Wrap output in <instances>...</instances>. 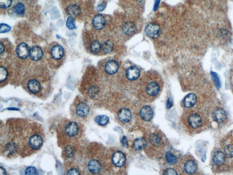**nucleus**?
<instances>
[{"label":"nucleus","instance_id":"1","mask_svg":"<svg viewBox=\"0 0 233 175\" xmlns=\"http://www.w3.org/2000/svg\"><path fill=\"white\" fill-rule=\"evenodd\" d=\"M145 32L148 36L152 38H156L160 36V28L158 25L154 23L148 24L146 27Z\"/></svg>","mask_w":233,"mask_h":175},{"label":"nucleus","instance_id":"2","mask_svg":"<svg viewBox=\"0 0 233 175\" xmlns=\"http://www.w3.org/2000/svg\"><path fill=\"white\" fill-rule=\"evenodd\" d=\"M43 138L39 134H34L30 137L29 141V146L34 151L39 150L43 144Z\"/></svg>","mask_w":233,"mask_h":175},{"label":"nucleus","instance_id":"3","mask_svg":"<svg viewBox=\"0 0 233 175\" xmlns=\"http://www.w3.org/2000/svg\"><path fill=\"white\" fill-rule=\"evenodd\" d=\"M90 108L89 105L85 102H81L77 103L75 108L76 116L81 118H84L89 115Z\"/></svg>","mask_w":233,"mask_h":175},{"label":"nucleus","instance_id":"4","mask_svg":"<svg viewBox=\"0 0 233 175\" xmlns=\"http://www.w3.org/2000/svg\"><path fill=\"white\" fill-rule=\"evenodd\" d=\"M16 52L20 59H26L30 56V48L27 44L21 43L17 47Z\"/></svg>","mask_w":233,"mask_h":175},{"label":"nucleus","instance_id":"5","mask_svg":"<svg viewBox=\"0 0 233 175\" xmlns=\"http://www.w3.org/2000/svg\"><path fill=\"white\" fill-rule=\"evenodd\" d=\"M79 125L75 121H71L67 124L65 132L69 137H75L79 133Z\"/></svg>","mask_w":233,"mask_h":175},{"label":"nucleus","instance_id":"6","mask_svg":"<svg viewBox=\"0 0 233 175\" xmlns=\"http://www.w3.org/2000/svg\"><path fill=\"white\" fill-rule=\"evenodd\" d=\"M105 18L101 14H97L94 16L92 21V25L96 30H99L103 29L105 26Z\"/></svg>","mask_w":233,"mask_h":175},{"label":"nucleus","instance_id":"7","mask_svg":"<svg viewBox=\"0 0 233 175\" xmlns=\"http://www.w3.org/2000/svg\"><path fill=\"white\" fill-rule=\"evenodd\" d=\"M212 118L217 123H223L226 119V113L222 108H218L214 110L212 114Z\"/></svg>","mask_w":233,"mask_h":175},{"label":"nucleus","instance_id":"8","mask_svg":"<svg viewBox=\"0 0 233 175\" xmlns=\"http://www.w3.org/2000/svg\"><path fill=\"white\" fill-rule=\"evenodd\" d=\"M112 161L115 166L121 167L123 166L126 161V157L123 153L116 151L113 155Z\"/></svg>","mask_w":233,"mask_h":175},{"label":"nucleus","instance_id":"9","mask_svg":"<svg viewBox=\"0 0 233 175\" xmlns=\"http://www.w3.org/2000/svg\"><path fill=\"white\" fill-rule=\"evenodd\" d=\"M119 69V64L115 60H110L107 62L105 67V70L107 73L113 75L118 72Z\"/></svg>","mask_w":233,"mask_h":175},{"label":"nucleus","instance_id":"10","mask_svg":"<svg viewBox=\"0 0 233 175\" xmlns=\"http://www.w3.org/2000/svg\"><path fill=\"white\" fill-rule=\"evenodd\" d=\"M188 121L189 125L194 129L198 128L202 124L201 118L197 113L191 114L188 117Z\"/></svg>","mask_w":233,"mask_h":175},{"label":"nucleus","instance_id":"11","mask_svg":"<svg viewBox=\"0 0 233 175\" xmlns=\"http://www.w3.org/2000/svg\"><path fill=\"white\" fill-rule=\"evenodd\" d=\"M27 87L29 91L35 94L39 93L42 88L40 82L35 79H31L28 82Z\"/></svg>","mask_w":233,"mask_h":175},{"label":"nucleus","instance_id":"12","mask_svg":"<svg viewBox=\"0 0 233 175\" xmlns=\"http://www.w3.org/2000/svg\"><path fill=\"white\" fill-rule=\"evenodd\" d=\"M43 56L42 49L38 46H34L30 50V57L34 61L40 60Z\"/></svg>","mask_w":233,"mask_h":175},{"label":"nucleus","instance_id":"13","mask_svg":"<svg viewBox=\"0 0 233 175\" xmlns=\"http://www.w3.org/2000/svg\"><path fill=\"white\" fill-rule=\"evenodd\" d=\"M64 48L61 45H56L51 50V56L54 59L59 60L62 59L64 56Z\"/></svg>","mask_w":233,"mask_h":175},{"label":"nucleus","instance_id":"14","mask_svg":"<svg viewBox=\"0 0 233 175\" xmlns=\"http://www.w3.org/2000/svg\"><path fill=\"white\" fill-rule=\"evenodd\" d=\"M119 119L123 123H127L131 119L132 113L129 109H121L118 113Z\"/></svg>","mask_w":233,"mask_h":175},{"label":"nucleus","instance_id":"15","mask_svg":"<svg viewBox=\"0 0 233 175\" xmlns=\"http://www.w3.org/2000/svg\"><path fill=\"white\" fill-rule=\"evenodd\" d=\"M153 111L152 108L149 106H144L140 111V116L144 120L149 121L153 117Z\"/></svg>","mask_w":233,"mask_h":175},{"label":"nucleus","instance_id":"16","mask_svg":"<svg viewBox=\"0 0 233 175\" xmlns=\"http://www.w3.org/2000/svg\"><path fill=\"white\" fill-rule=\"evenodd\" d=\"M140 74V72L139 69L134 66L129 68L126 72L127 77L130 80H136L139 78Z\"/></svg>","mask_w":233,"mask_h":175},{"label":"nucleus","instance_id":"17","mask_svg":"<svg viewBox=\"0 0 233 175\" xmlns=\"http://www.w3.org/2000/svg\"><path fill=\"white\" fill-rule=\"evenodd\" d=\"M197 100V97L195 94H189L184 99V104L187 108H191L196 104Z\"/></svg>","mask_w":233,"mask_h":175},{"label":"nucleus","instance_id":"18","mask_svg":"<svg viewBox=\"0 0 233 175\" xmlns=\"http://www.w3.org/2000/svg\"><path fill=\"white\" fill-rule=\"evenodd\" d=\"M88 169L91 173L93 174H98L101 171V164L98 161L92 160L89 162Z\"/></svg>","mask_w":233,"mask_h":175},{"label":"nucleus","instance_id":"19","mask_svg":"<svg viewBox=\"0 0 233 175\" xmlns=\"http://www.w3.org/2000/svg\"><path fill=\"white\" fill-rule=\"evenodd\" d=\"M225 154L221 151H217L213 156L212 161L214 164L220 166L225 162Z\"/></svg>","mask_w":233,"mask_h":175},{"label":"nucleus","instance_id":"20","mask_svg":"<svg viewBox=\"0 0 233 175\" xmlns=\"http://www.w3.org/2000/svg\"><path fill=\"white\" fill-rule=\"evenodd\" d=\"M184 168L188 174H194L197 171V165L194 161L190 160L185 163Z\"/></svg>","mask_w":233,"mask_h":175},{"label":"nucleus","instance_id":"21","mask_svg":"<svg viewBox=\"0 0 233 175\" xmlns=\"http://www.w3.org/2000/svg\"><path fill=\"white\" fill-rule=\"evenodd\" d=\"M136 30V27L132 22L126 23L123 28V33L128 36L132 35L135 33Z\"/></svg>","mask_w":233,"mask_h":175},{"label":"nucleus","instance_id":"22","mask_svg":"<svg viewBox=\"0 0 233 175\" xmlns=\"http://www.w3.org/2000/svg\"><path fill=\"white\" fill-rule=\"evenodd\" d=\"M147 92L151 96L157 95L160 91V87L157 83L152 82L148 85Z\"/></svg>","mask_w":233,"mask_h":175},{"label":"nucleus","instance_id":"23","mask_svg":"<svg viewBox=\"0 0 233 175\" xmlns=\"http://www.w3.org/2000/svg\"><path fill=\"white\" fill-rule=\"evenodd\" d=\"M81 9L80 7L76 4L69 5L67 8V13L72 17H76L80 14Z\"/></svg>","mask_w":233,"mask_h":175},{"label":"nucleus","instance_id":"24","mask_svg":"<svg viewBox=\"0 0 233 175\" xmlns=\"http://www.w3.org/2000/svg\"><path fill=\"white\" fill-rule=\"evenodd\" d=\"M146 141L143 138H137L133 143L134 149L138 151L144 150L146 146Z\"/></svg>","mask_w":233,"mask_h":175},{"label":"nucleus","instance_id":"25","mask_svg":"<svg viewBox=\"0 0 233 175\" xmlns=\"http://www.w3.org/2000/svg\"><path fill=\"white\" fill-rule=\"evenodd\" d=\"M114 45L111 41H107L102 45L103 51L106 53H110L113 50Z\"/></svg>","mask_w":233,"mask_h":175},{"label":"nucleus","instance_id":"26","mask_svg":"<svg viewBox=\"0 0 233 175\" xmlns=\"http://www.w3.org/2000/svg\"><path fill=\"white\" fill-rule=\"evenodd\" d=\"M14 12L19 15H22L24 13L25 11V8L24 5L23 3L19 2L17 3L13 8Z\"/></svg>","mask_w":233,"mask_h":175},{"label":"nucleus","instance_id":"27","mask_svg":"<svg viewBox=\"0 0 233 175\" xmlns=\"http://www.w3.org/2000/svg\"><path fill=\"white\" fill-rule=\"evenodd\" d=\"M95 120V121L98 125L103 126H105L108 123V121H109V118L107 116L102 115V116H96Z\"/></svg>","mask_w":233,"mask_h":175},{"label":"nucleus","instance_id":"28","mask_svg":"<svg viewBox=\"0 0 233 175\" xmlns=\"http://www.w3.org/2000/svg\"><path fill=\"white\" fill-rule=\"evenodd\" d=\"M211 75L212 79L215 84V86H216L217 90H219L221 87V83L220 79L218 75L216 72H211Z\"/></svg>","mask_w":233,"mask_h":175},{"label":"nucleus","instance_id":"29","mask_svg":"<svg viewBox=\"0 0 233 175\" xmlns=\"http://www.w3.org/2000/svg\"><path fill=\"white\" fill-rule=\"evenodd\" d=\"M102 48L101 43L98 41H95L92 43L90 46V50L93 53H98Z\"/></svg>","mask_w":233,"mask_h":175},{"label":"nucleus","instance_id":"30","mask_svg":"<svg viewBox=\"0 0 233 175\" xmlns=\"http://www.w3.org/2000/svg\"><path fill=\"white\" fill-rule=\"evenodd\" d=\"M166 161L169 164H173L176 163L177 158L176 156L172 154L170 152H167L165 155Z\"/></svg>","mask_w":233,"mask_h":175},{"label":"nucleus","instance_id":"31","mask_svg":"<svg viewBox=\"0 0 233 175\" xmlns=\"http://www.w3.org/2000/svg\"><path fill=\"white\" fill-rule=\"evenodd\" d=\"M150 142L154 146H159L161 143V138L157 135L153 134L150 136Z\"/></svg>","mask_w":233,"mask_h":175},{"label":"nucleus","instance_id":"32","mask_svg":"<svg viewBox=\"0 0 233 175\" xmlns=\"http://www.w3.org/2000/svg\"><path fill=\"white\" fill-rule=\"evenodd\" d=\"M66 25L67 28L70 30H73L76 28L75 21L73 17L69 16L67 21Z\"/></svg>","mask_w":233,"mask_h":175},{"label":"nucleus","instance_id":"33","mask_svg":"<svg viewBox=\"0 0 233 175\" xmlns=\"http://www.w3.org/2000/svg\"><path fill=\"white\" fill-rule=\"evenodd\" d=\"M8 77V72L4 67L1 66L0 68V81L2 82L7 79Z\"/></svg>","mask_w":233,"mask_h":175},{"label":"nucleus","instance_id":"34","mask_svg":"<svg viewBox=\"0 0 233 175\" xmlns=\"http://www.w3.org/2000/svg\"><path fill=\"white\" fill-rule=\"evenodd\" d=\"M226 156L229 158H233V145H227L225 148Z\"/></svg>","mask_w":233,"mask_h":175},{"label":"nucleus","instance_id":"35","mask_svg":"<svg viewBox=\"0 0 233 175\" xmlns=\"http://www.w3.org/2000/svg\"><path fill=\"white\" fill-rule=\"evenodd\" d=\"M12 0H0V7L2 9L9 8L12 4Z\"/></svg>","mask_w":233,"mask_h":175},{"label":"nucleus","instance_id":"36","mask_svg":"<svg viewBox=\"0 0 233 175\" xmlns=\"http://www.w3.org/2000/svg\"><path fill=\"white\" fill-rule=\"evenodd\" d=\"M74 150L73 147L71 146H68L66 147L65 149L66 155L68 158H70L73 157L74 154Z\"/></svg>","mask_w":233,"mask_h":175},{"label":"nucleus","instance_id":"37","mask_svg":"<svg viewBox=\"0 0 233 175\" xmlns=\"http://www.w3.org/2000/svg\"><path fill=\"white\" fill-rule=\"evenodd\" d=\"M25 174L26 175H36L37 174V170L34 167H28L26 169Z\"/></svg>","mask_w":233,"mask_h":175},{"label":"nucleus","instance_id":"38","mask_svg":"<svg viewBox=\"0 0 233 175\" xmlns=\"http://www.w3.org/2000/svg\"><path fill=\"white\" fill-rule=\"evenodd\" d=\"M11 29V27L8 25L5 24H1V28H0V33H5L9 32Z\"/></svg>","mask_w":233,"mask_h":175},{"label":"nucleus","instance_id":"39","mask_svg":"<svg viewBox=\"0 0 233 175\" xmlns=\"http://www.w3.org/2000/svg\"><path fill=\"white\" fill-rule=\"evenodd\" d=\"M164 175H177V172L175 170L172 168H168L164 170Z\"/></svg>","mask_w":233,"mask_h":175},{"label":"nucleus","instance_id":"40","mask_svg":"<svg viewBox=\"0 0 233 175\" xmlns=\"http://www.w3.org/2000/svg\"><path fill=\"white\" fill-rule=\"evenodd\" d=\"M67 175H80V172L77 169L73 168L67 171Z\"/></svg>","mask_w":233,"mask_h":175},{"label":"nucleus","instance_id":"41","mask_svg":"<svg viewBox=\"0 0 233 175\" xmlns=\"http://www.w3.org/2000/svg\"><path fill=\"white\" fill-rule=\"evenodd\" d=\"M106 7V4L104 2H103L98 5L97 7V10L99 11H103L105 8Z\"/></svg>","mask_w":233,"mask_h":175},{"label":"nucleus","instance_id":"42","mask_svg":"<svg viewBox=\"0 0 233 175\" xmlns=\"http://www.w3.org/2000/svg\"><path fill=\"white\" fill-rule=\"evenodd\" d=\"M172 104H173L172 100L171 98H169L166 102V107H167V109H170V108H171L172 106Z\"/></svg>","mask_w":233,"mask_h":175},{"label":"nucleus","instance_id":"43","mask_svg":"<svg viewBox=\"0 0 233 175\" xmlns=\"http://www.w3.org/2000/svg\"><path fill=\"white\" fill-rule=\"evenodd\" d=\"M160 0H155L154 5V10L156 11L158 10L160 5Z\"/></svg>","mask_w":233,"mask_h":175},{"label":"nucleus","instance_id":"44","mask_svg":"<svg viewBox=\"0 0 233 175\" xmlns=\"http://www.w3.org/2000/svg\"><path fill=\"white\" fill-rule=\"evenodd\" d=\"M127 138L125 136H123L122 138V144L123 145V147H126L127 145Z\"/></svg>","mask_w":233,"mask_h":175},{"label":"nucleus","instance_id":"45","mask_svg":"<svg viewBox=\"0 0 233 175\" xmlns=\"http://www.w3.org/2000/svg\"><path fill=\"white\" fill-rule=\"evenodd\" d=\"M0 169H1L0 170V174H1V175H7L6 170H5L4 169L3 167H0Z\"/></svg>","mask_w":233,"mask_h":175},{"label":"nucleus","instance_id":"46","mask_svg":"<svg viewBox=\"0 0 233 175\" xmlns=\"http://www.w3.org/2000/svg\"><path fill=\"white\" fill-rule=\"evenodd\" d=\"M4 45H3V44H2V43H1V52H1V53H2V52H4Z\"/></svg>","mask_w":233,"mask_h":175}]
</instances>
